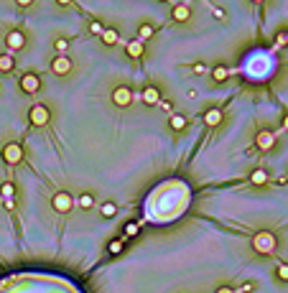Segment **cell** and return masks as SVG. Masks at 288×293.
I'll use <instances>...</instances> for the list:
<instances>
[{
    "mask_svg": "<svg viewBox=\"0 0 288 293\" xmlns=\"http://www.w3.org/2000/svg\"><path fill=\"white\" fill-rule=\"evenodd\" d=\"M275 69V59L273 51H253V56H248L242 71L245 77H253V79H268Z\"/></svg>",
    "mask_w": 288,
    "mask_h": 293,
    "instance_id": "cell-1",
    "label": "cell"
},
{
    "mask_svg": "<svg viewBox=\"0 0 288 293\" xmlns=\"http://www.w3.org/2000/svg\"><path fill=\"white\" fill-rule=\"evenodd\" d=\"M275 247H278V237H275L273 232H268V230L255 232V237H253V250H255L258 255H273Z\"/></svg>",
    "mask_w": 288,
    "mask_h": 293,
    "instance_id": "cell-2",
    "label": "cell"
},
{
    "mask_svg": "<svg viewBox=\"0 0 288 293\" xmlns=\"http://www.w3.org/2000/svg\"><path fill=\"white\" fill-rule=\"evenodd\" d=\"M28 117H31L33 128H44V125H49V120H51V110L46 105H33L31 112H28Z\"/></svg>",
    "mask_w": 288,
    "mask_h": 293,
    "instance_id": "cell-3",
    "label": "cell"
},
{
    "mask_svg": "<svg viewBox=\"0 0 288 293\" xmlns=\"http://www.w3.org/2000/svg\"><path fill=\"white\" fill-rule=\"evenodd\" d=\"M51 206H54V212L66 214V212H71V206H74V196L69 191H59V194L51 196Z\"/></svg>",
    "mask_w": 288,
    "mask_h": 293,
    "instance_id": "cell-4",
    "label": "cell"
},
{
    "mask_svg": "<svg viewBox=\"0 0 288 293\" xmlns=\"http://www.w3.org/2000/svg\"><path fill=\"white\" fill-rule=\"evenodd\" d=\"M3 161H6L8 166H18V163L23 161V145H21V143H8V145L3 148Z\"/></svg>",
    "mask_w": 288,
    "mask_h": 293,
    "instance_id": "cell-5",
    "label": "cell"
},
{
    "mask_svg": "<svg viewBox=\"0 0 288 293\" xmlns=\"http://www.w3.org/2000/svg\"><path fill=\"white\" fill-rule=\"evenodd\" d=\"M71 59L66 56V54H56L54 56V61H51V71L56 74V77H66V74H71Z\"/></svg>",
    "mask_w": 288,
    "mask_h": 293,
    "instance_id": "cell-6",
    "label": "cell"
},
{
    "mask_svg": "<svg viewBox=\"0 0 288 293\" xmlns=\"http://www.w3.org/2000/svg\"><path fill=\"white\" fill-rule=\"evenodd\" d=\"M6 44H8V54L21 51V49L26 46V33H23V31H11V33L6 36Z\"/></svg>",
    "mask_w": 288,
    "mask_h": 293,
    "instance_id": "cell-7",
    "label": "cell"
},
{
    "mask_svg": "<svg viewBox=\"0 0 288 293\" xmlns=\"http://www.w3.org/2000/svg\"><path fill=\"white\" fill-rule=\"evenodd\" d=\"M21 90L26 95H36L41 90V77L38 74H23L21 77Z\"/></svg>",
    "mask_w": 288,
    "mask_h": 293,
    "instance_id": "cell-8",
    "label": "cell"
},
{
    "mask_svg": "<svg viewBox=\"0 0 288 293\" xmlns=\"http://www.w3.org/2000/svg\"><path fill=\"white\" fill-rule=\"evenodd\" d=\"M275 140H278V133H273V130H260V133L255 135V145H258L260 151H270V148L275 145Z\"/></svg>",
    "mask_w": 288,
    "mask_h": 293,
    "instance_id": "cell-9",
    "label": "cell"
},
{
    "mask_svg": "<svg viewBox=\"0 0 288 293\" xmlns=\"http://www.w3.org/2000/svg\"><path fill=\"white\" fill-rule=\"evenodd\" d=\"M133 92H130V87H117L115 92H112V102L117 105V107H128L130 102H133Z\"/></svg>",
    "mask_w": 288,
    "mask_h": 293,
    "instance_id": "cell-10",
    "label": "cell"
},
{
    "mask_svg": "<svg viewBox=\"0 0 288 293\" xmlns=\"http://www.w3.org/2000/svg\"><path fill=\"white\" fill-rule=\"evenodd\" d=\"M125 51H128V56L130 59H140L143 54H146V44H143V41H128V44H125Z\"/></svg>",
    "mask_w": 288,
    "mask_h": 293,
    "instance_id": "cell-11",
    "label": "cell"
},
{
    "mask_svg": "<svg viewBox=\"0 0 288 293\" xmlns=\"http://www.w3.org/2000/svg\"><path fill=\"white\" fill-rule=\"evenodd\" d=\"M220 122H222V110H217V107L207 110V115H204V125H207V128H217Z\"/></svg>",
    "mask_w": 288,
    "mask_h": 293,
    "instance_id": "cell-12",
    "label": "cell"
},
{
    "mask_svg": "<svg viewBox=\"0 0 288 293\" xmlns=\"http://www.w3.org/2000/svg\"><path fill=\"white\" fill-rule=\"evenodd\" d=\"M140 100H143L146 105H158V102H161V92H158L156 87H146V90L140 92Z\"/></svg>",
    "mask_w": 288,
    "mask_h": 293,
    "instance_id": "cell-13",
    "label": "cell"
},
{
    "mask_svg": "<svg viewBox=\"0 0 288 293\" xmlns=\"http://www.w3.org/2000/svg\"><path fill=\"white\" fill-rule=\"evenodd\" d=\"M16 69V59L13 54H0V74H8Z\"/></svg>",
    "mask_w": 288,
    "mask_h": 293,
    "instance_id": "cell-14",
    "label": "cell"
},
{
    "mask_svg": "<svg viewBox=\"0 0 288 293\" xmlns=\"http://www.w3.org/2000/svg\"><path fill=\"white\" fill-rule=\"evenodd\" d=\"M189 18H191L189 6H184V3H181V6H176V8H174V21H176V23H186Z\"/></svg>",
    "mask_w": 288,
    "mask_h": 293,
    "instance_id": "cell-15",
    "label": "cell"
},
{
    "mask_svg": "<svg viewBox=\"0 0 288 293\" xmlns=\"http://www.w3.org/2000/svg\"><path fill=\"white\" fill-rule=\"evenodd\" d=\"M100 38L105 41V44H107V46H115V44H120V33H117L115 28H105Z\"/></svg>",
    "mask_w": 288,
    "mask_h": 293,
    "instance_id": "cell-16",
    "label": "cell"
},
{
    "mask_svg": "<svg viewBox=\"0 0 288 293\" xmlns=\"http://www.w3.org/2000/svg\"><path fill=\"white\" fill-rule=\"evenodd\" d=\"M74 204H79L82 209H92V206H95V196H92V194H79V196L74 199Z\"/></svg>",
    "mask_w": 288,
    "mask_h": 293,
    "instance_id": "cell-17",
    "label": "cell"
},
{
    "mask_svg": "<svg viewBox=\"0 0 288 293\" xmlns=\"http://www.w3.org/2000/svg\"><path fill=\"white\" fill-rule=\"evenodd\" d=\"M153 33H156V31H153V26H151V23H143V26L138 28V41H143V44H146V41H151V38H153Z\"/></svg>",
    "mask_w": 288,
    "mask_h": 293,
    "instance_id": "cell-18",
    "label": "cell"
},
{
    "mask_svg": "<svg viewBox=\"0 0 288 293\" xmlns=\"http://www.w3.org/2000/svg\"><path fill=\"white\" fill-rule=\"evenodd\" d=\"M169 125H171V130H184L186 128V117L184 115H171V120H169Z\"/></svg>",
    "mask_w": 288,
    "mask_h": 293,
    "instance_id": "cell-19",
    "label": "cell"
},
{
    "mask_svg": "<svg viewBox=\"0 0 288 293\" xmlns=\"http://www.w3.org/2000/svg\"><path fill=\"white\" fill-rule=\"evenodd\" d=\"M227 77H230V69H227V66L220 64V66L212 69V79H214V82H227Z\"/></svg>",
    "mask_w": 288,
    "mask_h": 293,
    "instance_id": "cell-20",
    "label": "cell"
},
{
    "mask_svg": "<svg viewBox=\"0 0 288 293\" xmlns=\"http://www.w3.org/2000/svg\"><path fill=\"white\" fill-rule=\"evenodd\" d=\"M250 181H253L255 186H263V184H268V174H265L263 169H258V171H253V176H250Z\"/></svg>",
    "mask_w": 288,
    "mask_h": 293,
    "instance_id": "cell-21",
    "label": "cell"
},
{
    "mask_svg": "<svg viewBox=\"0 0 288 293\" xmlns=\"http://www.w3.org/2000/svg\"><path fill=\"white\" fill-rule=\"evenodd\" d=\"M100 212H102V217H115V214H117V204L105 201V204L100 206Z\"/></svg>",
    "mask_w": 288,
    "mask_h": 293,
    "instance_id": "cell-22",
    "label": "cell"
},
{
    "mask_svg": "<svg viewBox=\"0 0 288 293\" xmlns=\"http://www.w3.org/2000/svg\"><path fill=\"white\" fill-rule=\"evenodd\" d=\"M13 194H16V186L11 181H6L3 189H0V196H3V199H13Z\"/></svg>",
    "mask_w": 288,
    "mask_h": 293,
    "instance_id": "cell-23",
    "label": "cell"
},
{
    "mask_svg": "<svg viewBox=\"0 0 288 293\" xmlns=\"http://www.w3.org/2000/svg\"><path fill=\"white\" fill-rule=\"evenodd\" d=\"M54 49H56V54H66L69 51V41L66 38H56L54 41Z\"/></svg>",
    "mask_w": 288,
    "mask_h": 293,
    "instance_id": "cell-24",
    "label": "cell"
},
{
    "mask_svg": "<svg viewBox=\"0 0 288 293\" xmlns=\"http://www.w3.org/2000/svg\"><path fill=\"white\" fill-rule=\"evenodd\" d=\"M288 44V33L283 31V33H278V38H275V46H273V51H278V49H283Z\"/></svg>",
    "mask_w": 288,
    "mask_h": 293,
    "instance_id": "cell-25",
    "label": "cell"
},
{
    "mask_svg": "<svg viewBox=\"0 0 288 293\" xmlns=\"http://www.w3.org/2000/svg\"><path fill=\"white\" fill-rule=\"evenodd\" d=\"M138 230H140V225L138 222H130V225H125V237H133V235H138ZM122 237V240H125Z\"/></svg>",
    "mask_w": 288,
    "mask_h": 293,
    "instance_id": "cell-26",
    "label": "cell"
},
{
    "mask_svg": "<svg viewBox=\"0 0 288 293\" xmlns=\"http://www.w3.org/2000/svg\"><path fill=\"white\" fill-rule=\"evenodd\" d=\"M122 245H125V240H115V242H110V247H107V250H110L112 255H117L120 250H122Z\"/></svg>",
    "mask_w": 288,
    "mask_h": 293,
    "instance_id": "cell-27",
    "label": "cell"
},
{
    "mask_svg": "<svg viewBox=\"0 0 288 293\" xmlns=\"http://www.w3.org/2000/svg\"><path fill=\"white\" fill-rule=\"evenodd\" d=\"M90 31H92V33H97V36H102V31H105V26H102L100 21H92V23H90Z\"/></svg>",
    "mask_w": 288,
    "mask_h": 293,
    "instance_id": "cell-28",
    "label": "cell"
},
{
    "mask_svg": "<svg viewBox=\"0 0 288 293\" xmlns=\"http://www.w3.org/2000/svg\"><path fill=\"white\" fill-rule=\"evenodd\" d=\"M278 278L280 280H288V265H283V263L278 265Z\"/></svg>",
    "mask_w": 288,
    "mask_h": 293,
    "instance_id": "cell-29",
    "label": "cell"
},
{
    "mask_svg": "<svg viewBox=\"0 0 288 293\" xmlns=\"http://www.w3.org/2000/svg\"><path fill=\"white\" fill-rule=\"evenodd\" d=\"M253 290V283H245V285H240V290H235V293H250Z\"/></svg>",
    "mask_w": 288,
    "mask_h": 293,
    "instance_id": "cell-30",
    "label": "cell"
},
{
    "mask_svg": "<svg viewBox=\"0 0 288 293\" xmlns=\"http://www.w3.org/2000/svg\"><path fill=\"white\" fill-rule=\"evenodd\" d=\"M212 13H214V18H217V21H225V11H222V8H214Z\"/></svg>",
    "mask_w": 288,
    "mask_h": 293,
    "instance_id": "cell-31",
    "label": "cell"
},
{
    "mask_svg": "<svg viewBox=\"0 0 288 293\" xmlns=\"http://www.w3.org/2000/svg\"><path fill=\"white\" fill-rule=\"evenodd\" d=\"M191 69H194V71H196V74H204V71H207V66H204V64H194V66H191Z\"/></svg>",
    "mask_w": 288,
    "mask_h": 293,
    "instance_id": "cell-32",
    "label": "cell"
},
{
    "mask_svg": "<svg viewBox=\"0 0 288 293\" xmlns=\"http://www.w3.org/2000/svg\"><path fill=\"white\" fill-rule=\"evenodd\" d=\"M158 107H163V110H169V112H171V102H166V100H161Z\"/></svg>",
    "mask_w": 288,
    "mask_h": 293,
    "instance_id": "cell-33",
    "label": "cell"
},
{
    "mask_svg": "<svg viewBox=\"0 0 288 293\" xmlns=\"http://www.w3.org/2000/svg\"><path fill=\"white\" fill-rule=\"evenodd\" d=\"M16 3H18V6H21V8H28V6H31V3H33V0H16Z\"/></svg>",
    "mask_w": 288,
    "mask_h": 293,
    "instance_id": "cell-34",
    "label": "cell"
},
{
    "mask_svg": "<svg viewBox=\"0 0 288 293\" xmlns=\"http://www.w3.org/2000/svg\"><path fill=\"white\" fill-rule=\"evenodd\" d=\"M217 293H235V290H232V288H220Z\"/></svg>",
    "mask_w": 288,
    "mask_h": 293,
    "instance_id": "cell-35",
    "label": "cell"
},
{
    "mask_svg": "<svg viewBox=\"0 0 288 293\" xmlns=\"http://www.w3.org/2000/svg\"><path fill=\"white\" fill-rule=\"evenodd\" d=\"M56 3H59V6H69V3H71V0H56Z\"/></svg>",
    "mask_w": 288,
    "mask_h": 293,
    "instance_id": "cell-36",
    "label": "cell"
},
{
    "mask_svg": "<svg viewBox=\"0 0 288 293\" xmlns=\"http://www.w3.org/2000/svg\"><path fill=\"white\" fill-rule=\"evenodd\" d=\"M283 130H288V115H285V120H283Z\"/></svg>",
    "mask_w": 288,
    "mask_h": 293,
    "instance_id": "cell-37",
    "label": "cell"
},
{
    "mask_svg": "<svg viewBox=\"0 0 288 293\" xmlns=\"http://www.w3.org/2000/svg\"><path fill=\"white\" fill-rule=\"evenodd\" d=\"M253 3H263V0H253Z\"/></svg>",
    "mask_w": 288,
    "mask_h": 293,
    "instance_id": "cell-38",
    "label": "cell"
},
{
    "mask_svg": "<svg viewBox=\"0 0 288 293\" xmlns=\"http://www.w3.org/2000/svg\"><path fill=\"white\" fill-rule=\"evenodd\" d=\"M161 3H166V0H161Z\"/></svg>",
    "mask_w": 288,
    "mask_h": 293,
    "instance_id": "cell-39",
    "label": "cell"
}]
</instances>
